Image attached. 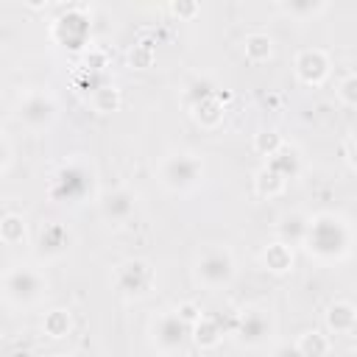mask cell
Segmentation results:
<instances>
[{
    "label": "cell",
    "instance_id": "obj_34",
    "mask_svg": "<svg viewBox=\"0 0 357 357\" xmlns=\"http://www.w3.org/2000/svg\"><path fill=\"white\" fill-rule=\"evenodd\" d=\"M346 151H349V162L357 167V134L349 139V145H346Z\"/></svg>",
    "mask_w": 357,
    "mask_h": 357
},
{
    "label": "cell",
    "instance_id": "obj_7",
    "mask_svg": "<svg viewBox=\"0 0 357 357\" xmlns=\"http://www.w3.org/2000/svg\"><path fill=\"white\" fill-rule=\"evenodd\" d=\"M59 114V103L47 89H28L17 103V120L28 131H45Z\"/></svg>",
    "mask_w": 357,
    "mask_h": 357
},
{
    "label": "cell",
    "instance_id": "obj_20",
    "mask_svg": "<svg viewBox=\"0 0 357 357\" xmlns=\"http://www.w3.org/2000/svg\"><path fill=\"white\" fill-rule=\"evenodd\" d=\"M296 346H298V351H301L304 357H326L329 349H332L329 337H326L321 329H307V332H301L298 340H296Z\"/></svg>",
    "mask_w": 357,
    "mask_h": 357
},
{
    "label": "cell",
    "instance_id": "obj_1",
    "mask_svg": "<svg viewBox=\"0 0 357 357\" xmlns=\"http://www.w3.org/2000/svg\"><path fill=\"white\" fill-rule=\"evenodd\" d=\"M354 245V229L351 223L337 212H318L310 218V231L304 240V251L324 265L343 262L351 254Z\"/></svg>",
    "mask_w": 357,
    "mask_h": 357
},
{
    "label": "cell",
    "instance_id": "obj_23",
    "mask_svg": "<svg viewBox=\"0 0 357 357\" xmlns=\"http://www.w3.org/2000/svg\"><path fill=\"white\" fill-rule=\"evenodd\" d=\"M254 187H257V192L262 195V198H273V195H282L284 192V187H287V181L279 176V173H273L268 165L262 167V170H257V178H254Z\"/></svg>",
    "mask_w": 357,
    "mask_h": 357
},
{
    "label": "cell",
    "instance_id": "obj_10",
    "mask_svg": "<svg viewBox=\"0 0 357 357\" xmlns=\"http://www.w3.org/2000/svg\"><path fill=\"white\" fill-rule=\"evenodd\" d=\"M98 212H100V218H103L106 223L123 226V223H128V220L134 218V212H137V195H134L131 190H126V187L109 190V192L100 195Z\"/></svg>",
    "mask_w": 357,
    "mask_h": 357
},
{
    "label": "cell",
    "instance_id": "obj_35",
    "mask_svg": "<svg viewBox=\"0 0 357 357\" xmlns=\"http://www.w3.org/2000/svg\"><path fill=\"white\" fill-rule=\"evenodd\" d=\"M349 357H357V349H354V351H351V354H349Z\"/></svg>",
    "mask_w": 357,
    "mask_h": 357
},
{
    "label": "cell",
    "instance_id": "obj_33",
    "mask_svg": "<svg viewBox=\"0 0 357 357\" xmlns=\"http://www.w3.org/2000/svg\"><path fill=\"white\" fill-rule=\"evenodd\" d=\"M273 357H304V354L298 351V346H296V343H282V346L273 351Z\"/></svg>",
    "mask_w": 357,
    "mask_h": 357
},
{
    "label": "cell",
    "instance_id": "obj_32",
    "mask_svg": "<svg viewBox=\"0 0 357 357\" xmlns=\"http://www.w3.org/2000/svg\"><path fill=\"white\" fill-rule=\"evenodd\" d=\"M0 148H3V165H0V170H3V173H8V167H11V159H14V148H11V139H8V137H3V139H0Z\"/></svg>",
    "mask_w": 357,
    "mask_h": 357
},
{
    "label": "cell",
    "instance_id": "obj_29",
    "mask_svg": "<svg viewBox=\"0 0 357 357\" xmlns=\"http://www.w3.org/2000/svg\"><path fill=\"white\" fill-rule=\"evenodd\" d=\"M337 98H340L346 106L357 109V73L346 75V78L337 84Z\"/></svg>",
    "mask_w": 357,
    "mask_h": 357
},
{
    "label": "cell",
    "instance_id": "obj_11",
    "mask_svg": "<svg viewBox=\"0 0 357 357\" xmlns=\"http://www.w3.org/2000/svg\"><path fill=\"white\" fill-rule=\"evenodd\" d=\"M296 75L298 81H304L307 86H321L326 78H329V56L318 47H310V50H301L296 56Z\"/></svg>",
    "mask_w": 357,
    "mask_h": 357
},
{
    "label": "cell",
    "instance_id": "obj_13",
    "mask_svg": "<svg viewBox=\"0 0 357 357\" xmlns=\"http://www.w3.org/2000/svg\"><path fill=\"white\" fill-rule=\"evenodd\" d=\"M307 231H310V215L304 212H284L276 223V234L284 245H304L307 240Z\"/></svg>",
    "mask_w": 357,
    "mask_h": 357
},
{
    "label": "cell",
    "instance_id": "obj_25",
    "mask_svg": "<svg viewBox=\"0 0 357 357\" xmlns=\"http://www.w3.org/2000/svg\"><path fill=\"white\" fill-rule=\"evenodd\" d=\"M192 117H195L204 128H215V126L223 120V103H220V95L206 98L204 103H198V106L192 109Z\"/></svg>",
    "mask_w": 357,
    "mask_h": 357
},
{
    "label": "cell",
    "instance_id": "obj_14",
    "mask_svg": "<svg viewBox=\"0 0 357 357\" xmlns=\"http://www.w3.org/2000/svg\"><path fill=\"white\" fill-rule=\"evenodd\" d=\"M324 321H326V329L329 332H335V335H351L357 329V307L351 301H343V298L340 301H332L326 307Z\"/></svg>",
    "mask_w": 357,
    "mask_h": 357
},
{
    "label": "cell",
    "instance_id": "obj_30",
    "mask_svg": "<svg viewBox=\"0 0 357 357\" xmlns=\"http://www.w3.org/2000/svg\"><path fill=\"white\" fill-rule=\"evenodd\" d=\"M176 312H178L190 326H192L195 321H201V307H198L195 301H181V304L176 307Z\"/></svg>",
    "mask_w": 357,
    "mask_h": 357
},
{
    "label": "cell",
    "instance_id": "obj_22",
    "mask_svg": "<svg viewBox=\"0 0 357 357\" xmlns=\"http://www.w3.org/2000/svg\"><path fill=\"white\" fill-rule=\"evenodd\" d=\"M218 95V89H215V84L209 81V78H192L187 86H184V92H181V98H184V103L190 106V109H195L198 103H204L206 98H215Z\"/></svg>",
    "mask_w": 357,
    "mask_h": 357
},
{
    "label": "cell",
    "instance_id": "obj_5",
    "mask_svg": "<svg viewBox=\"0 0 357 357\" xmlns=\"http://www.w3.org/2000/svg\"><path fill=\"white\" fill-rule=\"evenodd\" d=\"M92 192V170L84 159L64 162L50 178V198L61 204H78Z\"/></svg>",
    "mask_w": 357,
    "mask_h": 357
},
{
    "label": "cell",
    "instance_id": "obj_9",
    "mask_svg": "<svg viewBox=\"0 0 357 357\" xmlns=\"http://www.w3.org/2000/svg\"><path fill=\"white\" fill-rule=\"evenodd\" d=\"M153 279H156L153 276V268L145 259H126L114 271V287H117V293L134 296V298L145 296L153 287Z\"/></svg>",
    "mask_w": 357,
    "mask_h": 357
},
{
    "label": "cell",
    "instance_id": "obj_18",
    "mask_svg": "<svg viewBox=\"0 0 357 357\" xmlns=\"http://www.w3.org/2000/svg\"><path fill=\"white\" fill-rule=\"evenodd\" d=\"M262 265H265V271H271V273H287L290 268H293V248L290 245H284L282 240H273L271 245H265V251H262Z\"/></svg>",
    "mask_w": 357,
    "mask_h": 357
},
{
    "label": "cell",
    "instance_id": "obj_27",
    "mask_svg": "<svg viewBox=\"0 0 357 357\" xmlns=\"http://www.w3.org/2000/svg\"><path fill=\"white\" fill-rule=\"evenodd\" d=\"M89 103H92V109H95V112L109 114V112H114V109L120 106V92H117L114 86H100V89H95V92H92Z\"/></svg>",
    "mask_w": 357,
    "mask_h": 357
},
{
    "label": "cell",
    "instance_id": "obj_4",
    "mask_svg": "<svg viewBox=\"0 0 357 357\" xmlns=\"http://www.w3.org/2000/svg\"><path fill=\"white\" fill-rule=\"evenodd\" d=\"M192 273H195V282L201 287H206V290H223L237 276L234 254L229 248H223V245H209V248H204L195 257Z\"/></svg>",
    "mask_w": 357,
    "mask_h": 357
},
{
    "label": "cell",
    "instance_id": "obj_16",
    "mask_svg": "<svg viewBox=\"0 0 357 357\" xmlns=\"http://www.w3.org/2000/svg\"><path fill=\"white\" fill-rule=\"evenodd\" d=\"M268 167L273 170V173H279L284 181H290V178H296L298 173H301V151L296 148V145H282L271 159H268Z\"/></svg>",
    "mask_w": 357,
    "mask_h": 357
},
{
    "label": "cell",
    "instance_id": "obj_6",
    "mask_svg": "<svg viewBox=\"0 0 357 357\" xmlns=\"http://www.w3.org/2000/svg\"><path fill=\"white\" fill-rule=\"evenodd\" d=\"M148 335H151V346L159 351V354H176L187 346V340L192 337V326L176 312V310H167L162 315H156L148 326Z\"/></svg>",
    "mask_w": 357,
    "mask_h": 357
},
{
    "label": "cell",
    "instance_id": "obj_21",
    "mask_svg": "<svg viewBox=\"0 0 357 357\" xmlns=\"http://www.w3.org/2000/svg\"><path fill=\"white\" fill-rule=\"evenodd\" d=\"M192 340L201 346V349H215L220 340H223V329L218 321L201 315V321L192 324Z\"/></svg>",
    "mask_w": 357,
    "mask_h": 357
},
{
    "label": "cell",
    "instance_id": "obj_3",
    "mask_svg": "<svg viewBox=\"0 0 357 357\" xmlns=\"http://www.w3.org/2000/svg\"><path fill=\"white\" fill-rule=\"evenodd\" d=\"M204 170L206 167H204V159L198 153L181 151V153L165 156L159 162V167H156V176H159L165 190H170V192H190V190H195L204 181Z\"/></svg>",
    "mask_w": 357,
    "mask_h": 357
},
{
    "label": "cell",
    "instance_id": "obj_17",
    "mask_svg": "<svg viewBox=\"0 0 357 357\" xmlns=\"http://www.w3.org/2000/svg\"><path fill=\"white\" fill-rule=\"evenodd\" d=\"M326 8H329V3H324V0H290V3H276V11L284 14V17H290V20H296V22H307V20L318 17V14H324Z\"/></svg>",
    "mask_w": 357,
    "mask_h": 357
},
{
    "label": "cell",
    "instance_id": "obj_15",
    "mask_svg": "<svg viewBox=\"0 0 357 357\" xmlns=\"http://www.w3.org/2000/svg\"><path fill=\"white\" fill-rule=\"evenodd\" d=\"M61 28H64V36L59 42L61 45H70V47H81L84 39H86V33H89V22H86V17H84L81 8H73L67 17H61L53 25V31H61Z\"/></svg>",
    "mask_w": 357,
    "mask_h": 357
},
{
    "label": "cell",
    "instance_id": "obj_19",
    "mask_svg": "<svg viewBox=\"0 0 357 357\" xmlns=\"http://www.w3.org/2000/svg\"><path fill=\"white\" fill-rule=\"evenodd\" d=\"M243 53L251 64H262L273 56V39L268 33H248L243 39Z\"/></svg>",
    "mask_w": 357,
    "mask_h": 357
},
{
    "label": "cell",
    "instance_id": "obj_31",
    "mask_svg": "<svg viewBox=\"0 0 357 357\" xmlns=\"http://www.w3.org/2000/svg\"><path fill=\"white\" fill-rule=\"evenodd\" d=\"M167 11H170V14H176L178 20H190V17H195L201 8H198L195 3H170V6H167Z\"/></svg>",
    "mask_w": 357,
    "mask_h": 357
},
{
    "label": "cell",
    "instance_id": "obj_28",
    "mask_svg": "<svg viewBox=\"0 0 357 357\" xmlns=\"http://www.w3.org/2000/svg\"><path fill=\"white\" fill-rule=\"evenodd\" d=\"M284 145V139L276 134V131H259L257 137H254V148H257V153H262V156H273L279 148Z\"/></svg>",
    "mask_w": 357,
    "mask_h": 357
},
{
    "label": "cell",
    "instance_id": "obj_26",
    "mask_svg": "<svg viewBox=\"0 0 357 357\" xmlns=\"http://www.w3.org/2000/svg\"><path fill=\"white\" fill-rule=\"evenodd\" d=\"M73 321H70V312L67 310H50L45 318H42V332L50 335V337H64L70 332Z\"/></svg>",
    "mask_w": 357,
    "mask_h": 357
},
{
    "label": "cell",
    "instance_id": "obj_2",
    "mask_svg": "<svg viewBox=\"0 0 357 357\" xmlns=\"http://www.w3.org/2000/svg\"><path fill=\"white\" fill-rule=\"evenodd\" d=\"M47 293V279L33 265H11L3 273V298L11 307H33Z\"/></svg>",
    "mask_w": 357,
    "mask_h": 357
},
{
    "label": "cell",
    "instance_id": "obj_24",
    "mask_svg": "<svg viewBox=\"0 0 357 357\" xmlns=\"http://www.w3.org/2000/svg\"><path fill=\"white\" fill-rule=\"evenodd\" d=\"M0 240L6 245L25 243V220H22V215H17V212H6L3 215V220H0Z\"/></svg>",
    "mask_w": 357,
    "mask_h": 357
},
{
    "label": "cell",
    "instance_id": "obj_8",
    "mask_svg": "<svg viewBox=\"0 0 357 357\" xmlns=\"http://www.w3.org/2000/svg\"><path fill=\"white\" fill-rule=\"evenodd\" d=\"M231 335L245 349H262L273 337V318L265 307H248L237 315Z\"/></svg>",
    "mask_w": 357,
    "mask_h": 357
},
{
    "label": "cell",
    "instance_id": "obj_12",
    "mask_svg": "<svg viewBox=\"0 0 357 357\" xmlns=\"http://www.w3.org/2000/svg\"><path fill=\"white\" fill-rule=\"evenodd\" d=\"M70 243H73V237L64 223H45L36 237V254L45 259H61L67 254Z\"/></svg>",
    "mask_w": 357,
    "mask_h": 357
}]
</instances>
